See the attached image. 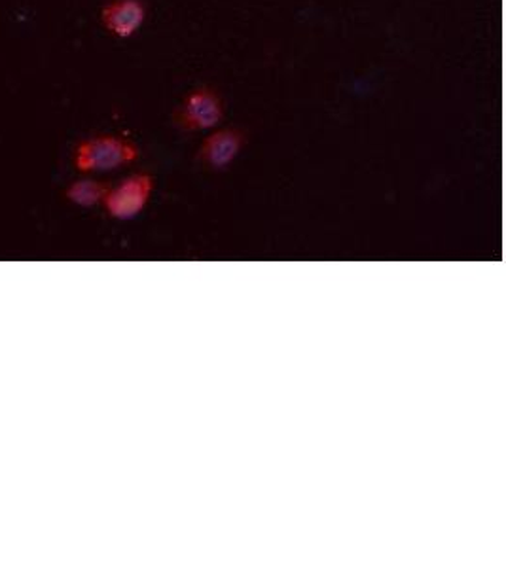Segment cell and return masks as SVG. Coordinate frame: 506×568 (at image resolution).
I'll return each mask as SVG.
<instances>
[{
	"mask_svg": "<svg viewBox=\"0 0 506 568\" xmlns=\"http://www.w3.org/2000/svg\"><path fill=\"white\" fill-rule=\"evenodd\" d=\"M154 187V176L149 173H135L118 182L117 186H109L103 200L104 209L112 219L133 220L149 205Z\"/></svg>",
	"mask_w": 506,
	"mask_h": 568,
	"instance_id": "obj_3",
	"label": "cell"
},
{
	"mask_svg": "<svg viewBox=\"0 0 506 568\" xmlns=\"http://www.w3.org/2000/svg\"><path fill=\"white\" fill-rule=\"evenodd\" d=\"M107 190L109 186L104 182L82 179V181L72 182L71 186L67 187L65 197L67 201H71L72 205L90 209L103 203Z\"/></svg>",
	"mask_w": 506,
	"mask_h": 568,
	"instance_id": "obj_6",
	"label": "cell"
},
{
	"mask_svg": "<svg viewBox=\"0 0 506 568\" xmlns=\"http://www.w3.org/2000/svg\"><path fill=\"white\" fill-rule=\"evenodd\" d=\"M224 110L221 93L209 85H202L182 99L173 114V123L186 133L213 130L224 120Z\"/></svg>",
	"mask_w": 506,
	"mask_h": 568,
	"instance_id": "obj_2",
	"label": "cell"
},
{
	"mask_svg": "<svg viewBox=\"0 0 506 568\" xmlns=\"http://www.w3.org/2000/svg\"><path fill=\"white\" fill-rule=\"evenodd\" d=\"M143 0H111L101 10V23L117 39H131L146 21Z\"/></svg>",
	"mask_w": 506,
	"mask_h": 568,
	"instance_id": "obj_5",
	"label": "cell"
},
{
	"mask_svg": "<svg viewBox=\"0 0 506 568\" xmlns=\"http://www.w3.org/2000/svg\"><path fill=\"white\" fill-rule=\"evenodd\" d=\"M247 144V133L237 128H226L211 133L198 149V162L209 171H226L240 158Z\"/></svg>",
	"mask_w": 506,
	"mask_h": 568,
	"instance_id": "obj_4",
	"label": "cell"
},
{
	"mask_svg": "<svg viewBox=\"0 0 506 568\" xmlns=\"http://www.w3.org/2000/svg\"><path fill=\"white\" fill-rule=\"evenodd\" d=\"M139 158L141 149L128 136L95 135L77 144L72 162L80 173H104L131 165Z\"/></svg>",
	"mask_w": 506,
	"mask_h": 568,
	"instance_id": "obj_1",
	"label": "cell"
}]
</instances>
